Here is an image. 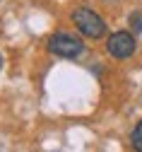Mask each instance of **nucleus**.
<instances>
[{
    "label": "nucleus",
    "mask_w": 142,
    "mask_h": 152,
    "mask_svg": "<svg viewBox=\"0 0 142 152\" xmlns=\"http://www.w3.org/2000/svg\"><path fill=\"white\" fill-rule=\"evenodd\" d=\"M72 24L77 27V31L82 36H87V39H101V36L106 34V22L89 7H77L72 12Z\"/></svg>",
    "instance_id": "1"
},
{
    "label": "nucleus",
    "mask_w": 142,
    "mask_h": 152,
    "mask_svg": "<svg viewBox=\"0 0 142 152\" xmlns=\"http://www.w3.org/2000/svg\"><path fill=\"white\" fill-rule=\"evenodd\" d=\"M48 51L58 58H79L84 53V44H82V39H77L72 34L58 31L48 39Z\"/></svg>",
    "instance_id": "2"
},
{
    "label": "nucleus",
    "mask_w": 142,
    "mask_h": 152,
    "mask_svg": "<svg viewBox=\"0 0 142 152\" xmlns=\"http://www.w3.org/2000/svg\"><path fill=\"white\" fill-rule=\"evenodd\" d=\"M106 51L109 56H113L116 61H125L135 53V36L128 34V31H116L109 36L106 41Z\"/></svg>",
    "instance_id": "3"
},
{
    "label": "nucleus",
    "mask_w": 142,
    "mask_h": 152,
    "mask_svg": "<svg viewBox=\"0 0 142 152\" xmlns=\"http://www.w3.org/2000/svg\"><path fill=\"white\" fill-rule=\"evenodd\" d=\"M130 27H133L135 31H142V15H140V12L130 15Z\"/></svg>",
    "instance_id": "5"
},
{
    "label": "nucleus",
    "mask_w": 142,
    "mask_h": 152,
    "mask_svg": "<svg viewBox=\"0 0 142 152\" xmlns=\"http://www.w3.org/2000/svg\"><path fill=\"white\" fill-rule=\"evenodd\" d=\"M0 68H3V56H0Z\"/></svg>",
    "instance_id": "6"
},
{
    "label": "nucleus",
    "mask_w": 142,
    "mask_h": 152,
    "mask_svg": "<svg viewBox=\"0 0 142 152\" xmlns=\"http://www.w3.org/2000/svg\"><path fill=\"white\" fill-rule=\"evenodd\" d=\"M130 145L142 152V121H140V123L133 128V133H130Z\"/></svg>",
    "instance_id": "4"
}]
</instances>
